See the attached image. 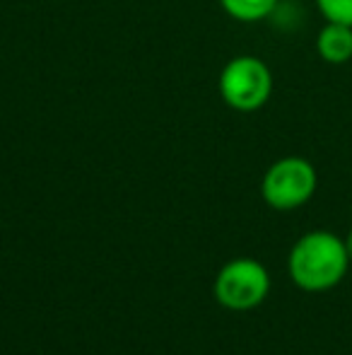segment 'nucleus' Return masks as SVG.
Wrapping results in <instances>:
<instances>
[{
  "label": "nucleus",
  "mask_w": 352,
  "mask_h": 355,
  "mask_svg": "<svg viewBox=\"0 0 352 355\" xmlns=\"http://www.w3.org/2000/svg\"><path fill=\"white\" fill-rule=\"evenodd\" d=\"M316 187H319V177L314 164L304 157L290 155L268 167L261 182V196L275 211H295L311 201Z\"/></svg>",
  "instance_id": "nucleus-3"
},
{
  "label": "nucleus",
  "mask_w": 352,
  "mask_h": 355,
  "mask_svg": "<svg viewBox=\"0 0 352 355\" xmlns=\"http://www.w3.org/2000/svg\"><path fill=\"white\" fill-rule=\"evenodd\" d=\"M220 97L241 114L259 112L272 94V73L259 56H237L220 73Z\"/></svg>",
  "instance_id": "nucleus-2"
},
{
  "label": "nucleus",
  "mask_w": 352,
  "mask_h": 355,
  "mask_svg": "<svg viewBox=\"0 0 352 355\" xmlns=\"http://www.w3.org/2000/svg\"><path fill=\"white\" fill-rule=\"evenodd\" d=\"M316 8L326 17V22L352 27V0H316Z\"/></svg>",
  "instance_id": "nucleus-7"
},
{
  "label": "nucleus",
  "mask_w": 352,
  "mask_h": 355,
  "mask_svg": "<svg viewBox=\"0 0 352 355\" xmlns=\"http://www.w3.org/2000/svg\"><path fill=\"white\" fill-rule=\"evenodd\" d=\"M348 266L350 254L345 239L326 230L306 232L304 237H299L287 259L292 281L306 293H326L335 288L345 278Z\"/></svg>",
  "instance_id": "nucleus-1"
},
{
  "label": "nucleus",
  "mask_w": 352,
  "mask_h": 355,
  "mask_svg": "<svg viewBox=\"0 0 352 355\" xmlns=\"http://www.w3.org/2000/svg\"><path fill=\"white\" fill-rule=\"evenodd\" d=\"M316 51L331 66H343L352 58V27L338 22H326L316 37Z\"/></svg>",
  "instance_id": "nucleus-5"
},
{
  "label": "nucleus",
  "mask_w": 352,
  "mask_h": 355,
  "mask_svg": "<svg viewBox=\"0 0 352 355\" xmlns=\"http://www.w3.org/2000/svg\"><path fill=\"white\" fill-rule=\"evenodd\" d=\"M270 293V276L256 259H232L215 278V297L222 307L249 312L259 307Z\"/></svg>",
  "instance_id": "nucleus-4"
},
{
  "label": "nucleus",
  "mask_w": 352,
  "mask_h": 355,
  "mask_svg": "<svg viewBox=\"0 0 352 355\" xmlns=\"http://www.w3.org/2000/svg\"><path fill=\"white\" fill-rule=\"evenodd\" d=\"M220 5L239 22H261L275 10L277 0H220Z\"/></svg>",
  "instance_id": "nucleus-6"
},
{
  "label": "nucleus",
  "mask_w": 352,
  "mask_h": 355,
  "mask_svg": "<svg viewBox=\"0 0 352 355\" xmlns=\"http://www.w3.org/2000/svg\"><path fill=\"white\" fill-rule=\"evenodd\" d=\"M345 247H348V254H350V261H352V230H350L348 239H345Z\"/></svg>",
  "instance_id": "nucleus-8"
}]
</instances>
